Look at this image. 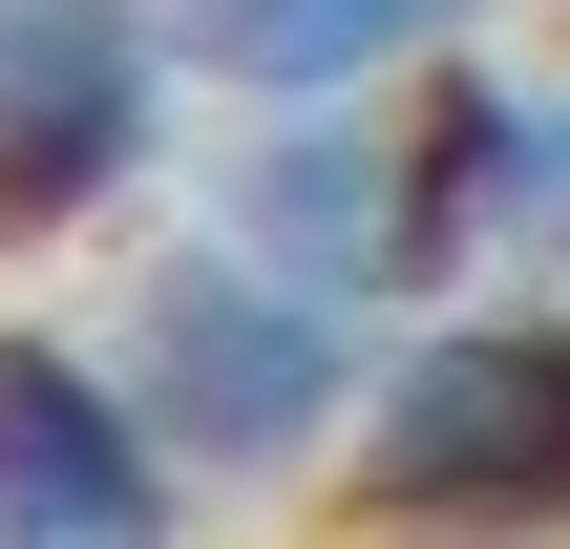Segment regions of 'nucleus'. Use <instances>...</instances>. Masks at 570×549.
Listing matches in <instances>:
<instances>
[{
  "mask_svg": "<svg viewBox=\"0 0 570 549\" xmlns=\"http://www.w3.org/2000/svg\"><path fill=\"white\" fill-rule=\"evenodd\" d=\"M550 21H570V0H550Z\"/></svg>",
  "mask_w": 570,
  "mask_h": 549,
  "instance_id": "obj_9",
  "label": "nucleus"
},
{
  "mask_svg": "<svg viewBox=\"0 0 570 549\" xmlns=\"http://www.w3.org/2000/svg\"><path fill=\"white\" fill-rule=\"evenodd\" d=\"M190 508L212 487L169 465L127 360L63 317H0V549H190Z\"/></svg>",
  "mask_w": 570,
  "mask_h": 549,
  "instance_id": "obj_5",
  "label": "nucleus"
},
{
  "mask_svg": "<svg viewBox=\"0 0 570 549\" xmlns=\"http://www.w3.org/2000/svg\"><path fill=\"white\" fill-rule=\"evenodd\" d=\"M212 233H254L275 275H317L338 317H444V296H487V254H465V190H444V106L402 85V106H254L233 127V169H212Z\"/></svg>",
  "mask_w": 570,
  "mask_h": 549,
  "instance_id": "obj_3",
  "label": "nucleus"
},
{
  "mask_svg": "<svg viewBox=\"0 0 570 549\" xmlns=\"http://www.w3.org/2000/svg\"><path fill=\"white\" fill-rule=\"evenodd\" d=\"M169 42H190V106H402V85H444L465 42H487V0H169Z\"/></svg>",
  "mask_w": 570,
  "mask_h": 549,
  "instance_id": "obj_6",
  "label": "nucleus"
},
{
  "mask_svg": "<svg viewBox=\"0 0 570 549\" xmlns=\"http://www.w3.org/2000/svg\"><path fill=\"white\" fill-rule=\"evenodd\" d=\"M423 106H444L465 254H487L508 296H570V42H465Z\"/></svg>",
  "mask_w": 570,
  "mask_h": 549,
  "instance_id": "obj_7",
  "label": "nucleus"
},
{
  "mask_svg": "<svg viewBox=\"0 0 570 549\" xmlns=\"http://www.w3.org/2000/svg\"><path fill=\"white\" fill-rule=\"evenodd\" d=\"M169 127H190L169 0H0V254H63V233L148 212Z\"/></svg>",
  "mask_w": 570,
  "mask_h": 549,
  "instance_id": "obj_4",
  "label": "nucleus"
},
{
  "mask_svg": "<svg viewBox=\"0 0 570 549\" xmlns=\"http://www.w3.org/2000/svg\"><path fill=\"white\" fill-rule=\"evenodd\" d=\"M106 360H127V402L169 423V465L190 487H338V444H360V381H381V317H338L317 275H275L254 233H148L127 254V296H106Z\"/></svg>",
  "mask_w": 570,
  "mask_h": 549,
  "instance_id": "obj_1",
  "label": "nucleus"
},
{
  "mask_svg": "<svg viewBox=\"0 0 570 549\" xmlns=\"http://www.w3.org/2000/svg\"><path fill=\"white\" fill-rule=\"evenodd\" d=\"M338 529L402 549H570V296H444L381 339L360 444H338Z\"/></svg>",
  "mask_w": 570,
  "mask_h": 549,
  "instance_id": "obj_2",
  "label": "nucleus"
},
{
  "mask_svg": "<svg viewBox=\"0 0 570 549\" xmlns=\"http://www.w3.org/2000/svg\"><path fill=\"white\" fill-rule=\"evenodd\" d=\"M338 549H402V529H338Z\"/></svg>",
  "mask_w": 570,
  "mask_h": 549,
  "instance_id": "obj_8",
  "label": "nucleus"
}]
</instances>
